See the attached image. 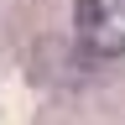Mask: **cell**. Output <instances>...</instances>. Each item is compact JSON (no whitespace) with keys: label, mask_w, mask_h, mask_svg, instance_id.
<instances>
[{"label":"cell","mask_w":125,"mask_h":125,"mask_svg":"<svg viewBox=\"0 0 125 125\" xmlns=\"http://www.w3.org/2000/svg\"><path fill=\"white\" fill-rule=\"evenodd\" d=\"M73 26H78V42L94 57H120L125 52V0H78Z\"/></svg>","instance_id":"1"}]
</instances>
